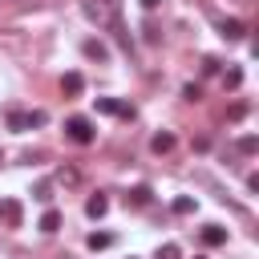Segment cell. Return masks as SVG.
Instances as JSON below:
<instances>
[{
    "label": "cell",
    "instance_id": "11",
    "mask_svg": "<svg viewBox=\"0 0 259 259\" xmlns=\"http://www.w3.org/2000/svg\"><path fill=\"white\" fill-rule=\"evenodd\" d=\"M8 130L24 134V130H28V113H24V109H12V113H8Z\"/></svg>",
    "mask_w": 259,
    "mask_h": 259
},
{
    "label": "cell",
    "instance_id": "1",
    "mask_svg": "<svg viewBox=\"0 0 259 259\" xmlns=\"http://www.w3.org/2000/svg\"><path fill=\"white\" fill-rule=\"evenodd\" d=\"M65 134L77 142V146H89L93 138H97V130H93V121L89 117H81V113H73L69 121H65Z\"/></svg>",
    "mask_w": 259,
    "mask_h": 259
},
{
    "label": "cell",
    "instance_id": "17",
    "mask_svg": "<svg viewBox=\"0 0 259 259\" xmlns=\"http://www.w3.org/2000/svg\"><path fill=\"white\" fill-rule=\"evenodd\" d=\"M32 198H36V202H49V198H53V182H40V186L32 190Z\"/></svg>",
    "mask_w": 259,
    "mask_h": 259
},
{
    "label": "cell",
    "instance_id": "3",
    "mask_svg": "<svg viewBox=\"0 0 259 259\" xmlns=\"http://www.w3.org/2000/svg\"><path fill=\"white\" fill-rule=\"evenodd\" d=\"M219 32H223L227 40H243V36H247V24L231 16V20H223V24H219Z\"/></svg>",
    "mask_w": 259,
    "mask_h": 259
},
{
    "label": "cell",
    "instance_id": "2",
    "mask_svg": "<svg viewBox=\"0 0 259 259\" xmlns=\"http://www.w3.org/2000/svg\"><path fill=\"white\" fill-rule=\"evenodd\" d=\"M81 89H85V77L81 73H65L61 77V93L65 97H81Z\"/></svg>",
    "mask_w": 259,
    "mask_h": 259
},
{
    "label": "cell",
    "instance_id": "12",
    "mask_svg": "<svg viewBox=\"0 0 259 259\" xmlns=\"http://www.w3.org/2000/svg\"><path fill=\"white\" fill-rule=\"evenodd\" d=\"M194 210H198V202H194L190 194H178V198H174V214H194Z\"/></svg>",
    "mask_w": 259,
    "mask_h": 259
},
{
    "label": "cell",
    "instance_id": "5",
    "mask_svg": "<svg viewBox=\"0 0 259 259\" xmlns=\"http://www.w3.org/2000/svg\"><path fill=\"white\" fill-rule=\"evenodd\" d=\"M202 243H206V247H223V243H227V227H219V223L202 227Z\"/></svg>",
    "mask_w": 259,
    "mask_h": 259
},
{
    "label": "cell",
    "instance_id": "18",
    "mask_svg": "<svg viewBox=\"0 0 259 259\" xmlns=\"http://www.w3.org/2000/svg\"><path fill=\"white\" fill-rule=\"evenodd\" d=\"M182 97H186V101H198V97H202V85H194V81H190V85L182 89Z\"/></svg>",
    "mask_w": 259,
    "mask_h": 259
},
{
    "label": "cell",
    "instance_id": "10",
    "mask_svg": "<svg viewBox=\"0 0 259 259\" xmlns=\"http://www.w3.org/2000/svg\"><path fill=\"white\" fill-rule=\"evenodd\" d=\"M109 243H113V235H105V231H93V235L85 239V247H89V251H105Z\"/></svg>",
    "mask_w": 259,
    "mask_h": 259
},
{
    "label": "cell",
    "instance_id": "4",
    "mask_svg": "<svg viewBox=\"0 0 259 259\" xmlns=\"http://www.w3.org/2000/svg\"><path fill=\"white\" fill-rule=\"evenodd\" d=\"M81 53H85L89 61H105V57H109V49H105V40H97V36H89V40L81 45Z\"/></svg>",
    "mask_w": 259,
    "mask_h": 259
},
{
    "label": "cell",
    "instance_id": "19",
    "mask_svg": "<svg viewBox=\"0 0 259 259\" xmlns=\"http://www.w3.org/2000/svg\"><path fill=\"white\" fill-rule=\"evenodd\" d=\"M239 150H243V154H255V150H259V142L247 134V138H239Z\"/></svg>",
    "mask_w": 259,
    "mask_h": 259
},
{
    "label": "cell",
    "instance_id": "22",
    "mask_svg": "<svg viewBox=\"0 0 259 259\" xmlns=\"http://www.w3.org/2000/svg\"><path fill=\"white\" fill-rule=\"evenodd\" d=\"M198 259H206V255H198Z\"/></svg>",
    "mask_w": 259,
    "mask_h": 259
},
{
    "label": "cell",
    "instance_id": "14",
    "mask_svg": "<svg viewBox=\"0 0 259 259\" xmlns=\"http://www.w3.org/2000/svg\"><path fill=\"white\" fill-rule=\"evenodd\" d=\"M243 85V69H227L223 73V89H239Z\"/></svg>",
    "mask_w": 259,
    "mask_h": 259
},
{
    "label": "cell",
    "instance_id": "6",
    "mask_svg": "<svg viewBox=\"0 0 259 259\" xmlns=\"http://www.w3.org/2000/svg\"><path fill=\"white\" fill-rule=\"evenodd\" d=\"M105 210H109V198H105V194H89V202H85V214H89V219H101Z\"/></svg>",
    "mask_w": 259,
    "mask_h": 259
},
{
    "label": "cell",
    "instance_id": "8",
    "mask_svg": "<svg viewBox=\"0 0 259 259\" xmlns=\"http://www.w3.org/2000/svg\"><path fill=\"white\" fill-rule=\"evenodd\" d=\"M150 150H154V154H170V150H174V134H166V130L154 134V138H150Z\"/></svg>",
    "mask_w": 259,
    "mask_h": 259
},
{
    "label": "cell",
    "instance_id": "7",
    "mask_svg": "<svg viewBox=\"0 0 259 259\" xmlns=\"http://www.w3.org/2000/svg\"><path fill=\"white\" fill-rule=\"evenodd\" d=\"M0 214H4L8 227H20V202H16V198H4V202H0Z\"/></svg>",
    "mask_w": 259,
    "mask_h": 259
},
{
    "label": "cell",
    "instance_id": "9",
    "mask_svg": "<svg viewBox=\"0 0 259 259\" xmlns=\"http://www.w3.org/2000/svg\"><path fill=\"white\" fill-rule=\"evenodd\" d=\"M36 227H40L45 235H57V227H61V210H53V206H49V210L40 214V223H36Z\"/></svg>",
    "mask_w": 259,
    "mask_h": 259
},
{
    "label": "cell",
    "instance_id": "16",
    "mask_svg": "<svg viewBox=\"0 0 259 259\" xmlns=\"http://www.w3.org/2000/svg\"><path fill=\"white\" fill-rule=\"evenodd\" d=\"M227 117H231V121H243V117H247V101H235V105L227 109Z\"/></svg>",
    "mask_w": 259,
    "mask_h": 259
},
{
    "label": "cell",
    "instance_id": "20",
    "mask_svg": "<svg viewBox=\"0 0 259 259\" xmlns=\"http://www.w3.org/2000/svg\"><path fill=\"white\" fill-rule=\"evenodd\" d=\"M202 73H206V77H210V73H219V61H214V57H206V61H202Z\"/></svg>",
    "mask_w": 259,
    "mask_h": 259
},
{
    "label": "cell",
    "instance_id": "15",
    "mask_svg": "<svg viewBox=\"0 0 259 259\" xmlns=\"http://www.w3.org/2000/svg\"><path fill=\"white\" fill-rule=\"evenodd\" d=\"M158 259H182L178 243H162V247H158Z\"/></svg>",
    "mask_w": 259,
    "mask_h": 259
},
{
    "label": "cell",
    "instance_id": "21",
    "mask_svg": "<svg viewBox=\"0 0 259 259\" xmlns=\"http://www.w3.org/2000/svg\"><path fill=\"white\" fill-rule=\"evenodd\" d=\"M138 4H142V8H146V12H150V8H158V4H162V0H138Z\"/></svg>",
    "mask_w": 259,
    "mask_h": 259
},
{
    "label": "cell",
    "instance_id": "13",
    "mask_svg": "<svg viewBox=\"0 0 259 259\" xmlns=\"http://www.w3.org/2000/svg\"><path fill=\"white\" fill-rule=\"evenodd\" d=\"M125 202H134V206H146V202H150V186H134V190L125 194Z\"/></svg>",
    "mask_w": 259,
    "mask_h": 259
}]
</instances>
